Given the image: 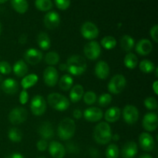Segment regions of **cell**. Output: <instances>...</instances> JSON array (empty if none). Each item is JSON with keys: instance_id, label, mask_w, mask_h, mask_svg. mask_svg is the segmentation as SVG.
<instances>
[{"instance_id": "ba28073f", "label": "cell", "mask_w": 158, "mask_h": 158, "mask_svg": "<svg viewBox=\"0 0 158 158\" xmlns=\"http://www.w3.org/2000/svg\"><path fill=\"white\" fill-rule=\"evenodd\" d=\"M30 109L35 116H41L46 112V102L42 95L37 94L32 98L30 104Z\"/></svg>"}, {"instance_id": "8d00e7d4", "label": "cell", "mask_w": 158, "mask_h": 158, "mask_svg": "<svg viewBox=\"0 0 158 158\" xmlns=\"http://www.w3.org/2000/svg\"><path fill=\"white\" fill-rule=\"evenodd\" d=\"M120 150L116 144H110L106 150V158H118Z\"/></svg>"}, {"instance_id": "ab89813d", "label": "cell", "mask_w": 158, "mask_h": 158, "mask_svg": "<svg viewBox=\"0 0 158 158\" xmlns=\"http://www.w3.org/2000/svg\"><path fill=\"white\" fill-rule=\"evenodd\" d=\"M143 103H144V106L150 110H155L157 108V101L154 97H148L144 99Z\"/></svg>"}, {"instance_id": "d6986e66", "label": "cell", "mask_w": 158, "mask_h": 158, "mask_svg": "<svg viewBox=\"0 0 158 158\" xmlns=\"http://www.w3.org/2000/svg\"><path fill=\"white\" fill-rule=\"evenodd\" d=\"M94 73L98 78L105 80L110 74V67L104 60H100L95 65Z\"/></svg>"}, {"instance_id": "7dc6e473", "label": "cell", "mask_w": 158, "mask_h": 158, "mask_svg": "<svg viewBox=\"0 0 158 158\" xmlns=\"http://www.w3.org/2000/svg\"><path fill=\"white\" fill-rule=\"evenodd\" d=\"M27 35L26 34H22V35L19 36V43H20V44H25V43H26V41H27Z\"/></svg>"}, {"instance_id": "4dcf8cb0", "label": "cell", "mask_w": 158, "mask_h": 158, "mask_svg": "<svg viewBox=\"0 0 158 158\" xmlns=\"http://www.w3.org/2000/svg\"><path fill=\"white\" fill-rule=\"evenodd\" d=\"M124 65L129 69H134L138 64V58L133 53H129L124 57Z\"/></svg>"}, {"instance_id": "db71d44e", "label": "cell", "mask_w": 158, "mask_h": 158, "mask_svg": "<svg viewBox=\"0 0 158 158\" xmlns=\"http://www.w3.org/2000/svg\"><path fill=\"white\" fill-rule=\"evenodd\" d=\"M8 0H0V4H3V3L6 2Z\"/></svg>"}, {"instance_id": "6f0895ef", "label": "cell", "mask_w": 158, "mask_h": 158, "mask_svg": "<svg viewBox=\"0 0 158 158\" xmlns=\"http://www.w3.org/2000/svg\"><path fill=\"white\" fill-rule=\"evenodd\" d=\"M38 158H46V157H43V156H40V157H38Z\"/></svg>"}, {"instance_id": "f6af8a7d", "label": "cell", "mask_w": 158, "mask_h": 158, "mask_svg": "<svg viewBox=\"0 0 158 158\" xmlns=\"http://www.w3.org/2000/svg\"><path fill=\"white\" fill-rule=\"evenodd\" d=\"M28 100H29V94L26 91V90H23L19 94V102L20 103L25 105L27 103Z\"/></svg>"}, {"instance_id": "30bf717a", "label": "cell", "mask_w": 158, "mask_h": 158, "mask_svg": "<svg viewBox=\"0 0 158 158\" xmlns=\"http://www.w3.org/2000/svg\"><path fill=\"white\" fill-rule=\"evenodd\" d=\"M123 118L130 125L135 124L139 119V111L134 105H127L123 109Z\"/></svg>"}, {"instance_id": "603a6c76", "label": "cell", "mask_w": 158, "mask_h": 158, "mask_svg": "<svg viewBox=\"0 0 158 158\" xmlns=\"http://www.w3.org/2000/svg\"><path fill=\"white\" fill-rule=\"evenodd\" d=\"M120 114H121L120 108L117 106H114L106 110L104 118L107 122H115L120 119Z\"/></svg>"}, {"instance_id": "7bdbcfd3", "label": "cell", "mask_w": 158, "mask_h": 158, "mask_svg": "<svg viewBox=\"0 0 158 158\" xmlns=\"http://www.w3.org/2000/svg\"><path fill=\"white\" fill-rule=\"evenodd\" d=\"M36 147L40 151H45L48 147V143L46 139H41L37 142Z\"/></svg>"}, {"instance_id": "8992f818", "label": "cell", "mask_w": 158, "mask_h": 158, "mask_svg": "<svg viewBox=\"0 0 158 158\" xmlns=\"http://www.w3.org/2000/svg\"><path fill=\"white\" fill-rule=\"evenodd\" d=\"M28 112L23 107H16L11 110L9 114V120L13 125L23 123L27 119Z\"/></svg>"}, {"instance_id": "ffe728a7", "label": "cell", "mask_w": 158, "mask_h": 158, "mask_svg": "<svg viewBox=\"0 0 158 158\" xmlns=\"http://www.w3.org/2000/svg\"><path fill=\"white\" fill-rule=\"evenodd\" d=\"M138 152L137 144L134 141H129L123 145L121 150L123 158H134Z\"/></svg>"}, {"instance_id": "b9f144b4", "label": "cell", "mask_w": 158, "mask_h": 158, "mask_svg": "<svg viewBox=\"0 0 158 158\" xmlns=\"http://www.w3.org/2000/svg\"><path fill=\"white\" fill-rule=\"evenodd\" d=\"M12 71V67L7 61H0V73L2 74H9Z\"/></svg>"}, {"instance_id": "d6a6232c", "label": "cell", "mask_w": 158, "mask_h": 158, "mask_svg": "<svg viewBox=\"0 0 158 158\" xmlns=\"http://www.w3.org/2000/svg\"><path fill=\"white\" fill-rule=\"evenodd\" d=\"M8 137L12 142L19 143L23 139V133L18 128H11L8 132Z\"/></svg>"}, {"instance_id": "ac0fdd59", "label": "cell", "mask_w": 158, "mask_h": 158, "mask_svg": "<svg viewBox=\"0 0 158 158\" xmlns=\"http://www.w3.org/2000/svg\"><path fill=\"white\" fill-rule=\"evenodd\" d=\"M19 83L13 78H6L2 81L1 88L5 93L9 94H14L19 91Z\"/></svg>"}, {"instance_id": "c3c4849f", "label": "cell", "mask_w": 158, "mask_h": 158, "mask_svg": "<svg viewBox=\"0 0 158 158\" xmlns=\"http://www.w3.org/2000/svg\"><path fill=\"white\" fill-rule=\"evenodd\" d=\"M6 158H25L21 153H13L12 154L9 155V156H6Z\"/></svg>"}, {"instance_id": "e0dca14e", "label": "cell", "mask_w": 158, "mask_h": 158, "mask_svg": "<svg viewBox=\"0 0 158 158\" xmlns=\"http://www.w3.org/2000/svg\"><path fill=\"white\" fill-rule=\"evenodd\" d=\"M49 151L53 158H63L66 154L64 146L57 141H52L49 143Z\"/></svg>"}, {"instance_id": "cb8c5ba5", "label": "cell", "mask_w": 158, "mask_h": 158, "mask_svg": "<svg viewBox=\"0 0 158 158\" xmlns=\"http://www.w3.org/2000/svg\"><path fill=\"white\" fill-rule=\"evenodd\" d=\"M84 94V89L81 85H76L71 88L69 92V99L70 101L73 103L79 102L83 98Z\"/></svg>"}, {"instance_id": "f546056e", "label": "cell", "mask_w": 158, "mask_h": 158, "mask_svg": "<svg viewBox=\"0 0 158 158\" xmlns=\"http://www.w3.org/2000/svg\"><path fill=\"white\" fill-rule=\"evenodd\" d=\"M73 79L69 74H64L59 81V87L63 91H68L72 88Z\"/></svg>"}, {"instance_id": "7402d4cb", "label": "cell", "mask_w": 158, "mask_h": 158, "mask_svg": "<svg viewBox=\"0 0 158 158\" xmlns=\"http://www.w3.org/2000/svg\"><path fill=\"white\" fill-rule=\"evenodd\" d=\"M38 133L44 139H50L54 136V129L52 125L49 122H43L39 126Z\"/></svg>"}, {"instance_id": "5b68a950", "label": "cell", "mask_w": 158, "mask_h": 158, "mask_svg": "<svg viewBox=\"0 0 158 158\" xmlns=\"http://www.w3.org/2000/svg\"><path fill=\"white\" fill-rule=\"evenodd\" d=\"M127 80L122 74H117L114 76L109 81L107 89L112 94H120L126 87Z\"/></svg>"}, {"instance_id": "d4e9b609", "label": "cell", "mask_w": 158, "mask_h": 158, "mask_svg": "<svg viewBox=\"0 0 158 158\" xmlns=\"http://www.w3.org/2000/svg\"><path fill=\"white\" fill-rule=\"evenodd\" d=\"M28 66L26 62L23 60H19L14 64L13 72L15 76L19 77H24L28 72Z\"/></svg>"}, {"instance_id": "11a10c76", "label": "cell", "mask_w": 158, "mask_h": 158, "mask_svg": "<svg viewBox=\"0 0 158 158\" xmlns=\"http://www.w3.org/2000/svg\"><path fill=\"white\" fill-rule=\"evenodd\" d=\"M3 81V77H2V75L1 74H0V82H2Z\"/></svg>"}, {"instance_id": "3957f363", "label": "cell", "mask_w": 158, "mask_h": 158, "mask_svg": "<svg viewBox=\"0 0 158 158\" xmlns=\"http://www.w3.org/2000/svg\"><path fill=\"white\" fill-rule=\"evenodd\" d=\"M76 123L71 118H65L60 122L57 129L58 136L62 140H68L74 136Z\"/></svg>"}, {"instance_id": "52a82bcc", "label": "cell", "mask_w": 158, "mask_h": 158, "mask_svg": "<svg viewBox=\"0 0 158 158\" xmlns=\"http://www.w3.org/2000/svg\"><path fill=\"white\" fill-rule=\"evenodd\" d=\"M83 52L89 60H97L101 54V46L98 42L93 40L86 43L83 48Z\"/></svg>"}, {"instance_id": "f5cc1de1", "label": "cell", "mask_w": 158, "mask_h": 158, "mask_svg": "<svg viewBox=\"0 0 158 158\" xmlns=\"http://www.w3.org/2000/svg\"><path fill=\"white\" fill-rule=\"evenodd\" d=\"M139 158H153V157L150 154H148V153H144V154H142L141 156H140Z\"/></svg>"}, {"instance_id": "8fae6325", "label": "cell", "mask_w": 158, "mask_h": 158, "mask_svg": "<svg viewBox=\"0 0 158 158\" xmlns=\"http://www.w3.org/2000/svg\"><path fill=\"white\" fill-rule=\"evenodd\" d=\"M43 80L45 84L49 87H54L59 81V74L53 66H49L44 70Z\"/></svg>"}, {"instance_id": "bcb514c9", "label": "cell", "mask_w": 158, "mask_h": 158, "mask_svg": "<svg viewBox=\"0 0 158 158\" xmlns=\"http://www.w3.org/2000/svg\"><path fill=\"white\" fill-rule=\"evenodd\" d=\"M73 117L75 118V119H80V118L83 116V112H82V111L80 108H76V109H74L73 112Z\"/></svg>"}, {"instance_id": "74e56055", "label": "cell", "mask_w": 158, "mask_h": 158, "mask_svg": "<svg viewBox=\"0 0 158 158\" xmlns=\"http://www.w3.org/2000/svg\"><path fill=\"white\" fill-rule=\"evenodd\" d=\"M83 101H84V102L86 104V105H94V104L97 102V94H96L94 91H86L85 94H83Z\"/></svg>"}, {"instance_id": "f907efd6", "label": "cell", "mask_w": 158, "mask_h": 158, "mask_svg": "<svg viewBox=\"0 0 158 158\" xmlns=\"http://www.w3.org/2000/svg\"><path fill=\"white\" fill-rule=\"evenodd\" d=\"M111 139H113V140H114V141H118L119 139H120V136H119V134H117V133H116V134H114V135L112 134Z\"/></svg>"}, {"instance_id": "816d5d0a", "label": "cell", "mask_w": 158, "mask_h": 158, "mask_svg": "<svg viewBox=\"0 0 158 158\" xmlns=\"http://www.w3.org/2000/svg\"><path fill=\"white\" fill-rule=\"evenodd\" d=\"M61 71H66L67 69V67H66V64H60V67H59Z\"/></svg>"}, {"instance_id": "4316f807", "label": "cell", "mask_w": 158, "mask_h": 158, "mask_svg": "<svg viewBox=\"0 0 158 158\" xmlns=\"http://www.w3.org/2000/svg\"><path fill=\"white\" fill-rule=\"evenodd\" d=\"M39 80V77L36 74H30L28 75L24 76L21 81V85L23 88V89L26 90L28 88H30L33 87L35 84L37 83Z\"/></svg>"}, {"instance_id": "f35d334b", "label": "cell", "mask_w": 158, "mask_h": 158, "mask_svg": "<svg viewBox=\"0 0 158 158\" xmlns=\"http://www.w3.org/2000/svg\"><path fill=\"white\" fill-rule=\"evenodd\" d=\"M112 102V96L109 93L101 94L98 99L99 105L101 107H106L109 105Z\"/></svg>"}, {"instance_id": "277c9868", "label": "cell", "mask_w": 158, "mask_h": 158, "mask_svg": "<svg viewBox=\"0 0 158 158\" xmlns=\"http://www.w3.org/2000/svg\"><path fill=\"white\" fill-rule=\"evenodd\" d=\"M48 104L57 111L63 112L69 107V100L59 93H51L47 97Z\"/></svg>"}, {"instance_id": "2e32d148", "label": "cell", "mask_w": 158, "mask_h": 158, "mask_svg": "<svg viewBox=\"0 0 158 158\" xmlns=\"http://www.w3.org/2000/svg\"><path fill=\"white\" fill-rule=\"evenodd\" d=\"M103 116L102 110L97 107H89L86 108L83 112V116L86 120L91 122H98L103 118Z\"/></svg>"}, {"instance_id": "1f68e13d", "label": "cell", "mask_w": 158, "mask_h": 158, "mask_svg": "<svg viewBox=\"0 0 158 158\" xmlns=\"http://www.w3.org/2000/svg\"><path fill=\"white\" fill-rule=\"evenodd\" d=\"M35 6L38 10L47 12L52 8V2L51 0H35Z\"/></svg>"}, {"instance_id": "9a60e30c", "label": "cell", "mask_w": 158, "mask_h": 158, "mask_svg": "<svg viewBox=\"0 0 158 158\" xmlns=\"http://www.w3.org/2000/svg\"><path fill=\"white\" fill-rule=\"evenodd\" d=\"M24 58L29 64H37L43 59V53L35 48H30L25 52Z\"/></svg>"}, {"instance_id": "7c38bea8", "label": "cell", "mask_w": 158, "mask_h": 158, "mask_svg": "<svg viewBox=\"0 0 158 158\" xmlns=\"http://www.w3.org/2000/svg\"><path fill=\"white\" fill-rule=\"evenodd\" d=\"M143 127L146 131L153 132L156 130L158 125L157 115L154 112H148L143 116L142 121Z\"/></svg>"}, {"instance_id": "681fc988", "label": "cell", "mask_w": 158, "mask_h": 158, "mask_svg": "<svg viewBox=\"0 0 158 158\" xmlns=\"http://www.w3.org/2000/svg\"><path fill=\"white\" fill-rule=\"evenodd\" d=\"M152 88H153V90H154V93H155L156 94H158V81H155L153 83V85H152Z\"/></svg>"}, {"instance_id": "e575fe53", "label": "cell", "mask_w": 158, "mask_h": 158, "mask_svg": "<svg viewBox=\"0 0 158 158\" xmlns=\"http://www.w3.org/2000/svg\"><path fill=\"white\" fill-rule=\"evenodd\" d=\"M44 60L45 62L49 66H53V65L57 64L60 61V55L58 54V53L55 52V51H50L46 54Z\"/></svg>"}, {"instance_id": "836d02e7", "label": "cell", "mask_w": 158, "mask_h": 158, "mask_svg": "<svg viewBox=\"0 0 158 158\" xmlns=\"http://www.w3.org/2000/svg\"><path fill=\"white\" fill-rule=\"evenodd\" d=\"M101 45L104 49L112 50L117 45V40L113 36H106L101 40Z\"/></svg>"}, {"instance_id": "ee69618b", "label": "cell", "mask_w": 158, "mask_h": 158, "mask_svg": "<svg viewBox=\"0 0 158 158\" xmlns=\"http://www.w3.org/2000/svg\"><path fill=\"white\" fill-rule=\"evenodd\" d=\"M150 34H151V37L152 38V40H154L155 43L158 42V26L155 25V26H153L151 29L150 31Z\"/></svg>"}, {"instance_id": "83f0119b", "label": "cell", "mask_w": 158, "mask_h": 158, "mask_svg": "<svg viewBox=\"0 0 158 158\" xmlns=\"http://www.w3.org/2000/svg\"><path fill=\"white\" fill-rule=\"evenodd\" d=\"M11 4L14 10L20 14L26 12L29 8L27 0H11Z\"/></svg>"}, {"instance_id": "9f6ffc18", "label": "cell", "mask_w": 158, "mask_h": 158, "mask_svg": "<svg viewBox=\"0 0 158 158\" xmlns=\"http://www.w3.org/2000/svg\"><path fill=\"white\" fill-rule=\"evenodd\" d=\"M1 32H2V24L1 23H0V34H1Z\"/></svg>"}, {"instance_id": "9c48e42d", "label": "cell", "mask_w": 158, "mask_h": 158, "mask_svg": "<svg viewBox=\"0 0 158 158\" xmlns=\"http://www.w3.org/2000/svg\"><path fill=\"white\" fill-rule=\"evenodd\" d=\"M82 36L86 40H94L99 35L98 27L92 22H85L80 29Z\"/></svg>"}, {"instance_id": "60d3db41", "label": "cell", "mask_w": 158, "mask_h": 158, "mask_svg": "<svg viewBox=\"0 0 158 158\" xmlns=\"http://www.w3.org/2000/svg\"><path fill=\"white\" fill-rule=\"evenodd\" d=\"M55 5L60 10H66L69 7L71 0H54Z\"/></svg>"}, {"instance_id": "f1b7e54d", "label": "cell", "mask_w": 158, "mask_h": 158, "mask_svg": "<svg viewBox=\"0 0 158 158\" xmlns=\"http://www.w3.org/2000/svg\"><path fill=\"white\" fill-rule=\"evenodd\" d=\"M134 43H135L134 39L129 35H124L120 38V46L123 50L127 51V52L132 50L134 46Z\"/></svg>"}, {"instance_id": "44dd1931", "label": "cell", "mask_w": 158, "mask_h": 158, "mask_svg": "<svg viewBox=\"0 0 158 158\" xmlns=\"http://www.w3.org/2000/svg\"><path fill=\"white\" fill-rule=\"evenodd\" d=\"M153 50V44L148 39H142L136 45V51L141 56L148 55Z\"/></svg>"}, {"instance_id": "d590c367", "label": "cell", "mask_w": 158, "mask_h": 158, "mask_svg": "<svg viewBox=\"0 0 158 158\" xmlns=\"http://www.w3.org/2000/svg\"><path fill=\"white\" fill-rule=\"evenodd\" d=\"M139 68L142 72L145 73V74H150L154 71L156 67L154 64L150 60H143L140 61Z\"/></svg>"}, {"instance_id": "484cf974", "label": "cell", "mask_w": 158, "mask_h": 158, "mask_svg": "<svg viewBox=\"0 0 158 158\" xmlns=\"http://www.w3.org/2000/svg\"><path fill=\"white\" fill-rule=\"evenodd\" d=\"M37 43L40 48L43 50H47L51 46V40L46 33L41 32L37 37Z\"/></svg>"}, {"instance_id": "7a4b0ae2", "label": "cell", "mask_w": 158, "mask_h": 158, "mask_svg": "<svg viewBox=\"0 0 158 158\" xmlns=\"http://www.w3.org/2000/svg\"><path fill=\"white\" fill-rule=\"evenodd\" d=\"M112 131L110 125L106 122H100L95 126L94 131V138L99 144H107L111 140Z\"/></svg>"}, {"instance_id": "5bb4252c", "label": "cell", "mask_w": 158, "mask_h": 158, "mask_svg": "<svg viewBox=\"0 0 158 158\" xmlns=\"http://www.w3.org/2000/svg\"><path fill=\"white\" fill-rule=\"evenodd\" d=\"M139 143L140 147L147 152H151L154 150L155 142L152 135L149 133H142L139 136Z\"/></svg>"}, {"instance_id": "4fadbf2b", "label": "cell", "mask_w": 158, "mask_h": 158, "mask_svg": "<svg viewBox=\"0 0 158 158\" xmlns=\"http://www.w3.org/2000/svg\"><path fill=\"white\" fill-rule=\"evenodd\" d=\"M60 16L58 12L49 11L44 16V25L47 29H54L60 26Z\"/></svg>"}, {"instance_id": "6da1fadb", "label": "cell", "mask_w": 158, "mask_h": 158, "mask_svg": "<svg viewBox=\"0 0 158 158\" xmlns=\"http://www.w3.org/2000/svg\"><path fill=\"white\" fill-rule=\"evenodd\" d=\"M66 67L68 72L74 76H80L86 71L87 64L84 57L80 55H73L67 60Z\"/></svg>"}]
</instances>
